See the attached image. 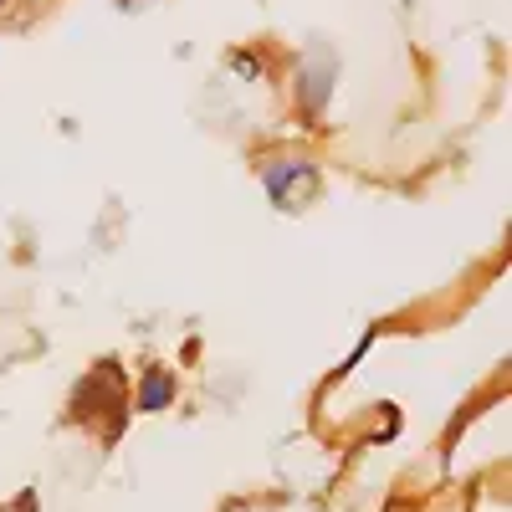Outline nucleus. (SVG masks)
<instances>
[{"instance_id": "f03ea898", "label": "nucleus", "mask_w": 512, "mask_h": 512, "mask_svg": "<svg viewBox=\"0 0 512 512\" xmlns=\"http://www.w3.org/2000/svg\"><path fill=\"white\" fill-rule=\"evenodd\" d=\"M308 180H313V169H308V164H277V169H267V190H272L277 205L287 200L292 185H308Z\"/></svg>"}, {"instance_id": "f257e3e1", "label": "nucleus", "mask_w": 512, "mask_h": 512, "mask_svg": "<svg viewBox=\"0 0 512 512\" xmlns=\"http://www.w3.org/2000/svg\"><path fill=\"white\" fill-rule=\"evenodd\" d=\"M169 400H175V374L169 369H144V379H139V410H149V415H159V410H169Z\"/></svg>"}, {"instance_id": "20e7f679", "label": "nucleus", "mask_w": 512, "mask_h": 512, "mask_svg": "<svg viewBox=\"0 0 512 512\" xmlns=\"http://www.w3.org/2000/svg\"><path fill=\"white\" fill-rule=\"evenodd\" d=\"M139 6V0H118V11H134Z\"/></svg>"}, {"instance_id": "39448f33", "label": "nucleus", "mask_w": 512, "mask_h": 512, "mask_svg": "<svg viewBox=\"0 0 512 512\" xmlns=\"http://www.w3.org/2000/svg\"><path fill=\"white\" fill-rule=\"evenodd\" d=\"M0 6H6V0H0Z\"/></svg>"}, {"instance_id": "7ed1b4c3", "label": "nucleus", "mask_w": 512, "mask_h": 512, "mask_svg": "<svg viewBox=\"0 0 512 512\" xmlns=\"http://www.w3.org/2000/svg\"><path fill=\"white\" fill-rule=\"evenodd\" d=\"M328 82H333V62H328V57H313V62H308V108H323Z\"/></svg>"}]
</instances>
